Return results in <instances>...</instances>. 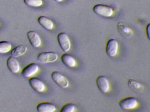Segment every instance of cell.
Segmentation results:
<instances>
[{
    "label": "cell",
    "instance_id": "obj_1",
    "mask_svg": "<svg viewBox=\"0 0 150 112\" xmlns=\"http://www.w3.org/2000/svg\"><path fill=\"white\" fill-rule=\"evenodd\" d=\"M58 55L54 52H45L40 53L37 56L39 62L43 64L51 63L57 61Z\"/></svg>",
    "mask_w": 150,
    "mask_h": 112
},
{
    "label": "cell",
    "instance_id": "obj_2",
    "mask_svg": "<svg viewBox=\"0 0 150 112\" xmlns=\"http://www.w3.org/2000/svg\"><path fill=\"white\" fill-rule=\"evenodd\" d=\"M93 10L97 15L105 17H110L113 14V10L111 7L103 4L95 5Z\"/></svg>",
    "mask_w": 150,
    "mask_h": 112
},
{
    "label": "cell",
    "instance_id": "obj_3",
    "mask_svg": "<svg viewBox=\"0 0 150 112\" xmlns=\"http://www.w3.org/2000/svg\"><path fill=\"white\" fill-rule=\"evenodd\" d=\"M120 107L124 110L134 109L138 106V101L133 97H128L122 99L119 102Z\"/></svg>",
    "mask_w": 150,
    "mask_h": 112
},
{
    "label": "cell",
    "instance_id": "obj_4",
    "mask_svg": "<svg viewBox=\"0 0 150 112\" xmlns=\"http://www.w3.org/2000/svg\"><path fill=\"white\" fill-rule=\"evenodd\" d=\"M54 82L62 89H66L69 85L68 79L59 71H53L51 75Z\"/></svg>",
    "mask_w": 150,
    "mask_h": 112
},
{
    "label": "cell",
    "instance_id": "obj_5",
    "mask_svg": "<svg viewBox=\"0 0 150 112\" xmlns=\"http://www.w3.org/2000/svg\"><path fill=\"white\" fill-rule=\"evenodd\" d=\"M57 39L59 45L62 51L65 52L68 51L71 48V42L67 33L61 32L58 34Z\"/></svg>",
    "mask_w": 150,
    "mask_h": 112
},
{
    "label": "cell",
    "instance_id": "obj_6",
    "mask_svg": "<svg viewBox=\"0 0 150 112\" xmlns=\"http://www.w3.org/2000/svg\"><path fill=\"white\" fill-rule=\"evenodd\" d=\"M118 41L115 39H111L108 40L106 46V52L108 56L114 57L116 56L118 53Z\"/></svg>",
    "mask_w": 150,
    "mask_h": 112
},
{
    "label": "cell",
    "instance_id": "obj_7",
    "mask_svg": "<svg viewBox=\"0 0 150 112\" xmlns=\"http://www.w3.org/2000/svg\"><path fill=\"white\" fill-rule=\"evenodd\" d=\"M96 84L99 90L102 93H106L110 88L109 81L105 76L100 75L96 79Z\"/></svg>",
    "mask_w": 150,
    "mask_h": 112
},
{
    "label": "cell",
    "instance_id": "obj_8",
    "mask_svg": "<svg viewBox=\"0 0 150 112\" xmlns=\"http://www.w3.org/2000/svg\"><path fill=\"white\" fill-rule=\"evenodd\" d=\"M39 69V66L37 63H32L24 68L22 71V74L25 77H30L34 75Z\"/></svg>",
    "mask_w": 150,
    "mask_h": 112
},
{
    "label": "cell",
    "instance_id": "obj_9",
    "mask_svg": "<svg viewBox=\"0 0 150 112\" xmlns=\"http://www.w3.org/2000/svg\"><path fill=\"white\" fill-rule=\"evenodd\" d=\"M29 82L32 88L37 92H42L45 89L44 83L39 78L36 77H32L30 78Z\"/></svg>",
    "mask_w": 150,
    "mask_h": 112
},
{
    "label": "cell",
    "instance_id": "obj_10",
    "mask_svg": "<svg viewBox=\"0 0 150 112\" xmlns=\"http://www.w3.org/2000/svg\"><path fill=\"white\" fill-rule=\"evenodd\" d=\"M117 29L119 33L126 38H130L134 34L133 31L130 28L121 22L117 24Z\"/></svg>",
    "mask_w": 150,
    "mask_h": 112
},
{
    "label": "cell",
    "instance_id": "obj_11",
    "mask_svg": "<svg viewBox=\"0 0 150 112\" xmlns=\"http://www.w3.org/2000/svg\"><path fill=\"white\" fill-rule=\"evenodd\" d=\"M27 37L31 45L35 48L40 46L41 40L40 37L37 32L34 31H30L27 33Z\"/></svg>",
    "mask_w": 150,
    "mask_h": 112
},
{
    "label": "cell",
    "instance_id": "obj_12",
    "mask_svg": "<svg viewBox=\"0 0 150 112\" xmlns=\"http://www.w3.org/2000/svg\"><path fill=\"white\" fill-rule=\"evenodd\" d=\"M7 65L10 71L16 74L20 70V64L19 62L16 57L11 56L8 58L7 61Z\"/></svg>",
    "mask_w": 150,
    "mask_h": 112
},
{
    "label": "cell",
    "instance_id": "obj_13",
    "mask_svg": "<svg viewBox=\"0 0 150 112\" xmlns=\"http://www.w3.org/2000/svg\"><path fill=\"white\" fill-rule=\"evenodd\" d=\"M37 109L39 112H53L56 110V107L52 103L44 102L38 104Z\"/></svg>",
    "mask_w": 150,
    "mask_h": 112
},
{
    "label": "cell",
    "instance_id": "obj_14",
    "mask_svg": "<svg viewBox=\"0 0 150 112\" xmlns=\"http://www.w3.org/2000/svg\"><path fill=\"white\" fill-rule=\"evenodd\" d=\"M38 22L40 25L47 30H52L54 28V23L52 20L45 16H41L39 17Z\"/></svg>",
    "mask_w": 150,
    "mask_h": 112
},
{
    "label": "cell",
    "instance_id": "obj_15",
    "mask_svg": "<svg viewBox=\"0 0 150 112\" xmlns=\"http://www.w3.org/2000/svg\"><path fill=\"white\" fill-rule=\"evenodd\" d=\"M128 85L131 89L136 92H142L144 91V86L138 81L134 79H130L128 80Z\"/></svg>",
    "mask_w": 150,
    "mask_h": 112
},
{
    "label": "cell",
    "instance_id": "obj_16",
    "mask_svg": "<svg viewBox=\"0 0 150 112\" xmlns=\"http://www.w3.org/2000/svg\"><path fill=\"white\" fill-rule=\"evenodd\" d=\"M62 61L66 66L69 68H74L76 65V60L72 55L64 54L61 56Z\"/></svg>",
    "mask_w": 150,
    "mask_h": 112
},
{
    "label": "cell",
    "instance_id": "obj_17",
    "mask_svg": "<svg viewBox=\"0 0 150 112\" xmlns=\"http://www.w3.org/2000/svg\"><path fill=\"white\" fill-rule=\"evenodd\" d=\"M27 51V47L25 46L20 45L14 48L11 51V54L14 57H19L25 54Z\"/></svg>",
    "mask_w": 150,
    "mask_h": 112
},
{
    "label": "cell",
    "instance_id": "obj_18",
    "mask_svg": "<svg viewBox=\"0 0 150 112\" xmlns=\"http://www.w3.org/2000/svg\"><path fill=\"white\" fill-rule=\"evenodd\" d=\"M12 46L8 41H0V54H6L11 50Z\"/></svg>",
    "mask_w": 150,
    "mask_h": 112
},
{
    "label": "cell",
    "instance_id": "obj_19",
    "mask_svg": "<svg viewBox=\"0 0 150 112\" xmlns=\"http://www.w3.org/2000/svg\"><path fill=\"white\" fill-rule=\"evenodd\" d=\"M25 4L33 7H39L43 4L42 0H24Z\"/></svg>",
    "mask_w": 150,
    "mask_h": 112
},
{
    "label": "cell",
    "instance_id": "obj_20",
    "mask_svg": "<svg viewBox=\"0 0 150 112\" xmlns=\"http://www.w3.org/2000/svg\"><path fill=\"white\" fill-rule=\"evenodd\" d=\"M76 109L75 104L72 103H68L64 105L60 110L61 112H73Z\"/></svg>",
    "mask_w": 150,
    "mask_h": 112
},
{
    "label": "cell",
    "instance_id": "obj_21",
    "mask_svg": "<svg viewBox=\"0 0 150 112\" xmlns=\"http://www.w3.org/2000/svg\"><path fill=\"white\" fill-rule=\"evenodd\" d=\"M146 34L147 37L150 41V23L147 25L146 28Z\"/></svg>",
    "mask_w": 150,
    "mask_h": 112
},
{
    "label": "cell",
    "instance_id": "obj_22",
    "mask_svg": "<svg viewBox=\"0 0 150 112\" xmlns=\"http://www.w3.org/2000/svg\"><path fill=\"white\" fill-rule=\"evenodd\" d=\"M55 1L57 2H60L62 1L63 0H54Z\"/></svg>",
    "mask_w": 150,
    "mask_h": 112
}]
</instances>
